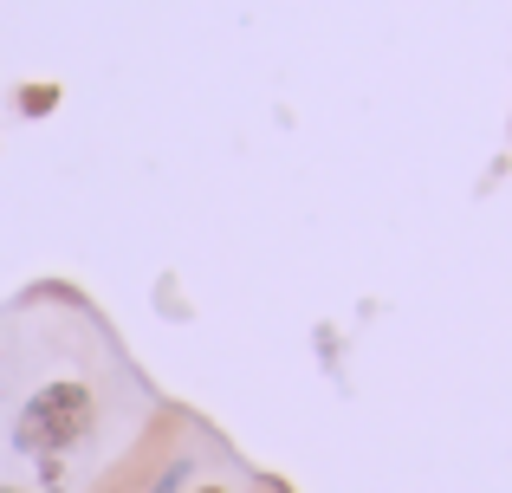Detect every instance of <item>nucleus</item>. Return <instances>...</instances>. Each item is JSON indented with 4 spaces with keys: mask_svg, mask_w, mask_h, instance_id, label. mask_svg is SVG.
<instances>
[{
    "mask_svg": "<svg viewBox=\"0 0 512 493\" xmlns=\"http://www.w3.org/2000/svg\"><path fill=\"white\" fill-rule=\"evenodd\" d=\"M98 429V390L78 377H59V383H39L26 396L20 422H13V448L33 461H59L65 448H78L85 435Z\"/></svg>",
    "mask_w": 512,
    "mask_h": 493,
    "instance_id": "f257e3e1",
    "label": "nucleus"
},
{
    "mask_svg": "<svg viewBox=\"0 0 512 493\" xmlns=\"http://www.w3.org/2000/svg\"><path fill=\"white\" fill-rule=\"evenodd\" d=\"M52 104H59V85H26V91H20V111H26V117H46Z\"/></svg>",
    "mask_w": 512,
    "mask_h": 493,
    "instance_id": "f03ea898",
    "label": "nucleus"
},
{
    "mask_svg": "<svg viewBox=\"0 0 512 493\" xmlns=\"http://www.w3.org/2000/svg\"><path fill=\"white\" fill-rule=\"evenodd\" d=\"M188 493H227V487H214V481H208V487H188Z\"/></svg>",
    "mask_w": 512,
    "mask_h": 493,
    "instance_id": "7ed1b4c3",
    "label": "nucleus"
},
{
    "mask_svg": "<svg viewBox=\"0 0 512 493\" xmlns=\"http://www.w3.org/2000/svg\"><path fill=\"white\" fill-rule=\"evenodd\" d=\"M0 493H20V487H0Z\"/></svg>",
    "mask_w": 512,
    "mask_h": 493,
    "instance_id": "20e7f679",
    "label": "nucleus"
}]
</instances>
